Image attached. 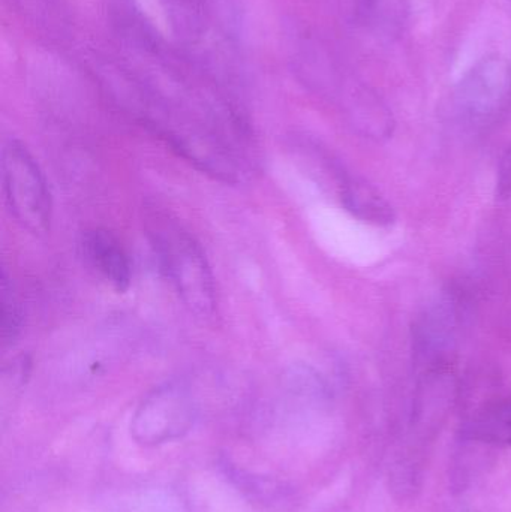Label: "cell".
<instances>
[{"mask_svg": "<svg viewBox=\"0 0 511 512\" xmlns=\"http://www.w3.org/2000/svg\"><path fill=\"white\" fill-rule=\"evenodd\" d=\"M453 512H471V511H467V510H458V511H453Z\"/></svg>", "mask_w": 511, "mask_h": 512, "instance_id": "cell-13", "label": "cell"}, {"mask_svg": "<svg viewBox=\"0 0 511 512\" xmlns=\"http://www.w3.org/2000/svg\"><path fill=\"white\" fill-rule=\"evenodd\" d=\"M198 406L186 382L173 379L153 388L135 409L131 436L143 447L183 438L197 420Z\"/></svg>", "mask_w": 511, "mask_h": 512, "instance_id": "cell-3", "label": "cell"}, {"mask_svg": "<svg viewBox=\"0 0 511 512\" xmlns=\"http://www.w3.org/2000/svg\"><path fill=\"white\" fill-rule=\"evenodd\" d=\"M86 264L114 291L126 292L132 282V262L123 243L105 228H90L80 237Z\"/></svg>", "mask_w": 511, "mask_h": 512, "instance_id": "cell-7", "label": "cell"}, {"mask_svg": "<svg viewBox=\"0 0 511 512\" xmlns=\"http://www.w3.org/2000/svg\"><path fill=\"white\" fill-rule=\"evenodd\" d=\"M511 104V66L500 56L480 60L459 83L456 111L462 122L474 128L497 123Z\"/></svg>", "mask_w": 511, "mask_h": 512, "instance_id": "cell-5", "label": "cell"}, {"mask_svg": "<svg viewBox=\"0 0 511 512\" xmlns=\"http://www.w3.org/2000/svg\"><path fill=\"white\" fill-rule=\"evenodd\" d=\"M459 433L468 444L511 448V397L482 403L465 418Z\"/></svg>", "mask_w": 511, "mask_h": 512, "instance_id": "cell-9", "label": "cell"}, {"mask_svg": "<svg viewBox=\"0 0 511 512\" xmlns=\"http://www.w3.org/2000/svg\"><path fill=\"white\" fill-rule=\"evenodd\" d=\"M339 200L354 218L374 227H389L396 221L395 209L387 198L362 177L351 176L342 165L333 174Z\"/></svg>", "mask_w": 511, "mask_h": 512, "instance_id": "cell-8", "label": "cell"}, {"mask_svg": "<svg viewBox=\"0 0 511 512\" xmlns=\"http://www.w3.org/2000/svg\"><path fill=\"white\" fill-rule=\"evenodd\" d=\"M497 198L501 201L511 198V146L498 164Z\"/></svg>", "mask_w": 511, "mask_h": 512, "instance_id": "cell-12", "label": "cell"}, {"mask_svg": "<svg viewBox=\"0 0 511 512\" xmlns=\"http://www.w3.org/2000/svg\"><path fill=\"white\" fill-rule=\"evenodd\" d=\"M461 322L462 304L453 289L441 291L425 304L411 327V351L417 372L453 364Z\"/></svg>", "mask_w": 511, "mask_h": 512, "instance_id": "cell-4", "label": "cell"}, {"mask_svg": "<svg viewBox=\"0 0 511 512\" xmlns=\"http://www.w3.org/2000/svg\"><path fill=\"white\" fill-rule=\"evenodd\" d=\"M149 237L159 270L183 306L198 318H210L216 310L215 277L200 243L164 215L153 216Z\"/></svg>", "mask_w": 511, "mask_h": 512, "instance_id": "cell-1", "label": "cell"}, {"mask_svg": "<svg viewBox=\"0 0 511 512\" xmlns=\"http://www.w3.org/2000/svg\"><path fill=\"white\" fill-rule=\"evenodd\" d=\"M2 188L15 222L33 236H45L53 221L50 188L32 153L15 138L3 144Z\"/></svg>", "mask_w": 511, "mask_h": 512, "instance_id": "cell-2", "label": "cell"}, {"mask_svg": "<svg viewBox=\"0 0 511 512\" xmlns=\"http://www.w3.org/2000/svg\"><path fill=\"white\" fill-rule=\"evenodd\" d=\"M353 122L359 132L375 141L387 140L395 128L392 111L368 90L359 93L354 101Z\"/></svg>", "mask_w": 511, "mask_h": 512, "instance_id": "cell-10", "label": "cell"}, {"mask_svg": "<svg viewBox=\"0 0 511 512\" xmlns=\"http://www.w3.org/2000/svg\"><path fill=\"white\" fill-rule=\"evenodd\" d=\"M417 373L419 376L410 417L411 436L416 448L404 460L413 468L422 469V447L429 444L446 423L458 400L459 384L453 364H443Z\"/></svg>", "mask_w": 511, "mask_h": 512, "instance_id": "cell-6", "label": "cell"}, {"mask_svg": "<svg viewBox=\"0 0 511 512\" xmlns=\"http://www.w3.org/2000/svg\"><path fill=\"white\" fill-rule=\"evenodd\" d=\"M0 289H2V300H0V331H2L3 346L12 345L20 336L23 328V312L21 303L18 300L14 285L9 280L5 268L0 277Z\"/></svg>", "mask_w": 511, "mask_h": 512, "instance_id": "cell-11", "label": "cell"}]
</instances>
